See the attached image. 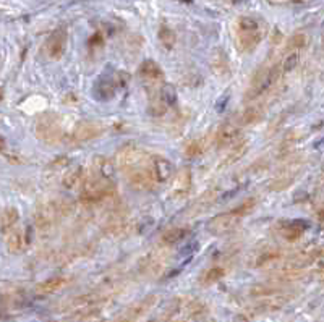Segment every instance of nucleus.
Listing matches in <instances>:
<instances>
[{"instance_id":"1","label":"nucleus","mask_w":324,"mask_h":322,"mask_svg":"<svg viewBox=\"0 0 324 322\" xmlns=\"http://www.w3.org/2000/svg\"><path fill=\"white\" fill-rule=\"evenodd\" d=\"M264 38V26L261 20L253 17H242L237 21V46L242 52H251Z\"/></svg>"},{"instance_id":"2","label":"nucleus","mask_w":324,"mask_h":322,"mask_svg":"<svg viewBox=\"0 0 324 322\" xmlns=\"http://www.w3.org/2000/svg\"><path fill=\"white\" fill-rule=\"evenodd\" d=\"M151 159L143 149L135 148V146H124L117 151L115 154V165H117L122 172L130 173L138 168L148 167L151 164Z\"/></svg>"},{"instance_id":"3","label":"nucleus","mask_w":324,"mask_h":322,"mask_svg":"<svg viewBox=\"0 0 324 322\" xmlns=\"http://www.w3.org/2000/svg\"><path fill=\"white\" fill-rule=\"evenodd\" d=\"M112 194V185L107 178H102L94 172L86 175L81 185V199L84 202H99Z\"/></svg>"},{"instance_id":"4","label":"nucleus","mask_w":324,"mask_h":322,"mask_svg":"<svg viewBox=\"0 0 324 322\" xmlns=\"http://www.w3.org/2000/svg\"><path fill=\"white\" fill-rule=\"evenodd\" d=\"M36 135L46 144H57L62 141L63 130L59 117L55 114H44L36 122Z\"/></svg>"},{"instance_id":"5","label":"nucleus","mask_w":324,"mask_h":322,"mask_svg":"<svg viewBox=\"0 0 324 322\" xmlns=\"http://www.w3.org/2000/svg\"><path fill=\"white\" fill-rule=\"evenodd\" d=\"M279 71L280 70H279L277 65H274V67H271V68H261V70H259L255 75V78L251 79L250 89H248L247 94H245V97H248L251 100V99L259 97L261 94H264L272 84L277 81V78L280 75Z\"/></svg>"},{"instance_id":"6","label":"nucleus","mask_w":324,"mask_h":322,"mask_svg":"<svg viewBox=\"0 0 324 322\" xmlns=\"http://www.w3.org/2000/svg\"><path fill=\"white\" fill-rule=\"evenodd\" d=\"M60 216V209L55 202H42L34 212V222L39 230H49Z\"/></svg>"},{"instance_id":"7","label":"nucleus","mask_w":324,"mask_h":322,"mask_svg":"<svg viewBox=\"0 0 324 322\" xmlns=\"http://www.w3.org/2000/svg\"><path fill=\"white\" fill-rule=\"evenodd\" d=\"M127 175H128V183L135 189H138V191H149V189H153L157 185V180L149 165L138 168V170H133Z\"/></svg>"},{"instance_id":"8","label":"nucleus","mask_w":324,"mask_h":322,"mask_svg":"<svg viewBox=\"0 0 324 322\" xmlns=\"http://www.w3.org/2000/svg\"><path fill=\"white\" fill-rule=\"evenodd\" d=\"M242 125L240 122H226L218 128L214 135V141L218 148H227V146H232L237 138L240 136Z\"/></svg>"},{"instance_id":"9","label":"nucleus","mask_w":324,"mask_h":322,"mask_svg":"<svg viewBox=\"0 0 324 322\" xmlns=\"http://www.w3.org/2000/svg\"><path fill=\"white\" fill-rule=\"evenodd\" d=\"M239 221L240 219L235 214H232V210H230V212H224V214L212 217L211 221L206 224V229L209 233H212V235H224V233L232 230Z\"/></svg>"},{"instance_id":"10","label":"nucleus","mask_w":324,"mask_h":322,"mask_svg":"<svg viewBox=\"0 0 324 322\" xmlns=\"http://www.w3.org/2000/svg\"><path fill=\"white\" fill-rule=\"evenodd\" d=\"M65 46H67V31L63 28L55 29V31L49 36L46 41V54L52 60H59L65 52Z\"/></svg>"},{"instance_id":"11","label":"nucleus","mask_w":324,"mask_h":322,"mask_svg":"<svg viewBox=\"0 0 324 322\" xmlns=\"http://www.w3.org/2000/svg\"><path fill=\"white\" fill-rule=\"evenodd\" d=\"M5 235H7L5 245L10 253H21L31 241L30 230H25V229H13L9 233H5Z\"/></svg>"},{"instance_id":"12","label":"nucleus","mask_w":324,"mask_h":322,"mask_svg":"<svg viewBox=\"0 0 324 322\" xmlns=\"http://www.w3.org/2000/svg\"><path fill=\"white\" fill-rule=\"evenodd\" d=\"M104 133V127L99 122H81L73 130L75 141H91Z\"/></svg>"},{"instance_id":"13","label":"nucleus","mask_w":324,"mask_h":322,"mask_svg":"<svg viewBox=\"0 0 324 322\" xmlns=\"http://www.w3.org/2000/svg\"><path fill=\"white\" fill-rule=\"evenodd\" d=\"M149 167H151V170H153L157 183L167 181L172 177V162H170L169 159L161 157V156H156V157L151 159Z\"/></svg>"},{"instance_id":"14","label":"nucleus","mask_w":324,"mask_h":322,"mask_svg":"<svg viewBox=\"0 0 324 322\" xmlns=\"http://www.w3.org/2000/svg\"><path fill=\"white\" fill-rule=\"evenodd\" d=\"M191 186V172L188 168H182L174 178H172L170 193L174 196H183L188 193Z\"/></svg>"},{"instance_id":"15","label":"nucleus","mask_w":324,"mask_h":322,"mask_svg":"<svg viewBox=\"0 0 324 322\" xmlns=\"http://www.w3.org/2000/svg\"><path fill=\"white\" fill-rule=\"evenodd\" d=\"M138 75L148 83H157L162 79L164 73H162V68L154 60H145L138 70Z\"/></svg>"},{"instance_id":"16","label":"nucleus","mask_w":324,"mask_h":322,"mask_svg":"<svg viewBox=\"0 0 324 322\" xmlns=\"http://www.w3.org/2000/svg\"><path fill=\"white\" fill-rule=\"evenodd\" d=\"M305 230H306V222H303V221H287L282 224L280 235H282V238L287 241H297Z\"/></svg>"},{"instance_id":"17","label":"nucleus","mask_w":324,"mask_h":322,"mask_svg":"<svg viewBox=\"0 0 324 322\" xmlns=\"http://www.w3.org/2000/svg\"><path fill=\"white\" fill-rule=\"evenodd\" d=\"M91 165H92V172H94L96 175H99V177H102V178L111 180L114 177V173H115V164H112L107 157L97 156V157L92 159Z\"/></svg>"},{"instance_id":"18","label":"nucleus","mask_w":324,"mask_h":322,"mask_svg":"<svg viewBox=\"0 0 324 322\" xmlns=\"http://www.w3.org/2000/svg\"><path fill=\"white\" fill-rule=\"evenodd\" d=\"M186 235H188V229L186 227H172V229L165 230L161 237V243L164 246L175 245L178 241H182Z\"/></svg>"},{"instance_id":"19","label":"nucleus","mask_w":324,"mask_h":322,"mask_svg":"<svg viewBox=\"0 0 324 322\" xmlns=\"http://www.w3.org/2000/svg\"><path fill=\"white\" fill-rule=\"evenodd\" d=\"M84 175H83V168L81 167H73L71 170H68L63 175L62 178V186L65 189H75L78 185H83Z\"/></svg>"},{"instance_id":"20","label":"nucleus","mask_w":324,"mask_h":322,"mask_svg":"<svg viewBox=\"0 0 324 322\" xmlns=\"http://www.w3.org/2000/svg\"><path fill=\"white\" fill-rule=\"evenodd\" d=\"M264 119V111L263 107H248L247 111H243L242 115L239 117L240 125H255V123H259Z\"/></svg>"},{"instance_id":"21","label":"nucleus","mask_w":324,"mask_h":322,"mask_svg":"<svg viewBox=\"0 0 324 322\" xmlns=\"http://www.w3.org/2000/svg\"><path fill=\"white\" fill-rule=\"evenodd\" d=\"M211 68L218 76H227L230 73V65L224 52H215L211 57Z\"/></svg>"},{"instance_id":"22","label":"nucleus","mask_w":324,"mask_h":322,"mask_svg":"<svg viewBox=\"0 0 324 322\" xmlns=\"http://www.w3.org/2000/svg\"><path fill=\"white\" fill-rule=\"evenodd\" d=\"M20 219V214H18V209L17 207H5L2 210V230L4 233H9L10 230H13V227L17 225Z\"/></svg>"},{"instance_id":"23","label":"nucleus","mask_w":324,"mask_h":322,"mask_svg":"<svg viewBox=\"0 0 324 322\" xmlns=\"http://www.w3.org/2000/svg\"><path fill=\"white\" fill-rule=\"evenodd\" d=\"M117 84L119 83H112L111 79H102L94 89V94L99 97V100H107L112 97L115 91H117Z\"/></svg>"},{"instance_id":"24","label":"nucleus","mask_w":324,"mask_h":322,"mask_svg":"<svg viewBox=\"0 0 324 322\" xmlns=\"http://www.w3.org/2000/svg\"><path fill=\"white\" fill-rule=\"evenodd\" d=\"M65 283H67V280H65L63 277H57V279H49V280H44L42 283H39V285H38V293H41V295L54 293V291L60 290Z\"/></svg>"},{"instance_id":"25","label":"nucleus","mask_w":324,"mask_h":322,"mask_svg":"<svg viewBox=\"0 0 324 322\" xmlns=\"http://www.w3.org/2000/svg\"><path fill=\"white\" fill-rule=\"evenodd\" d=\"M165 258H167V254H165L164 250H157L154 253H151L148 254L146 258H145V270H157L161 266H162V262L165 261Z\"/></svg>"},{"instance_id":"26","label":"nucleus","mask_w":324,"mask_h":322,"mask_svg":"<svg viewBox=\"0 0 324 322\" xmlns=\"http://www.w3.org/2000/svg\"><path fill=\"white\" fill-rule=\"evenodd\" d=\"M247 149H248V143H242V144H237L235 148L229 152V154L226 156L224 159V162H222V167H227V165H232L235 164L237 160L242 159L245 154H247Z\"/></svg>"},{"instance_id":"27","label":"nucleus","mask_w":324,"mask_h":322,"mask_svg":"<svg viewBox=\"0 0 324 322\" xmlns=\"http://www.w3.org/2000/svg\"><path fill=\"white\" fill-rule=\"evenodd\" d=\"M206 149H207L206 140H204V138H198V140H193V141L188 143L185 152H186V156H188V157H198V156L203 154Z\"/></svg>"},{"instance_id":"28","label":"nucleus","mask_w":324,"mask_h":322,"mask_svg":"<svg viewBox=\"0 0 324 322\" xmlns=\"http://www.w3.org/2000/svg\"><path fill=\"white\" fill-rule=\"evenodd\" d=\"M224 274H226V270L222 267H211L209 270H206L203 277H201V283H203V285L215 283L218 280H221L222 277H224Z\"/></svg>"},{"instance_id":"29","label":"nucleus","mask_w":324,"mask_h":322,"mask_svg":"<svg viewBox=\"0 0 324 322\" xmlns=\"http://www.w3.org/2000/svg\"><path fill=\"white\" fill-rule=\"evenodd\" d=\"M255 207H256V199H255V197H248V199H245L235 209H232V214H235L239 219H242L245 216H248Z\"/></svg>"},{"instance_id":"30","label":"nucleus","mask_w":324,"mask_h":322,"mask_svg":"<svg viewBox=\"0 0 324 322\" xmlns=\"http://www.w3.org/2000/svg\"><path fill=\"white\" fill-rule=\"evenodd\" d=\"M159 41L162 42V46H164L165 49H172V47L175 46V41H177L175 33L172 31L170 28L162 26V28L159 29Z\"/></svg>"},{"instance_id":"31","label":"nucleus","mask_w":324,"mask_h":322,"mask_svg":"<svg viewBox=\"0 0 324 322\" xmlns=\"http://www.w3.org/2000/svg\"><path fill=\"white\" fill-rule=\"evenodd\" d=\"M159 99L164 102L165 105H172L175 102L177 99V92H175V87L172 86V84H165L161 87V91H159Z\"/></svg>"},{"instance_id":"32","label":"nucleus","mask_w":324,"mask_h":322,"mask_svg":"<svg viewBox=\"0 0 324 322\" xmlns=\"http://www.w3.org/2000/svg\"><path fill=\"white\" fill-rule=\"evenodd\" d=\"M303 46H305V34H301V33L293 34L292 38L289 39V42H287V49H289V50L300 49Z\"/></svg>"},{"instance_id":"33","label":"nucleus","mask_w":324,"mask_h":322,"mask_svg":"<svg viewBox=\"0 0 324 322\" xmlns=\"http://www.w3.org/2000/svg\"><path fill=\"white\" fill-rule=\"evenodd\" d=\"M297 65H298V54L293 52V54H290V55L284 60V63H282V71H284V73H289V71L295 70V67H297Z\"/></svg>"},{"instance_id":"34","label":"nucleus","mask_w":324,"mask_h":322,"mask_svg":"<svg viewBox=\"0 0 324 322\" xmlns=\"http://www.w3.org/2000/svg\"><path fill=\"white\" fill-rule=\"evenodd\" d=\"M269 2L282 5V4H292V2H297V0H269Z\"/></svg>"}]
</instances>
